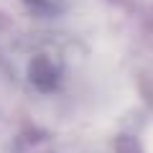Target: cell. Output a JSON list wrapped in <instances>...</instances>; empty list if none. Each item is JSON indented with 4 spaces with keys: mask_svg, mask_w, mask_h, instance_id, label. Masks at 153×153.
Masks as SVG:
<instances>
[{
    "mask_svg": "<svg viewBox=\"0 0 153 153\" xmlns=\"http://www.w3.org/2000/svg\"><path fill=\"white\" fill-rule=\"evenodd\" d=\"M28 74H31V82H33V87H36V89H41V92H51V89L59 84L61 66L56 64L51 56L41 54V56H36V59L31 61Z\"/></svg>",
    "mask_w": 153,
    "mask_h": 153,
    "instance_id": "obj_1",
    "label": "cell"
}]
</instances>
